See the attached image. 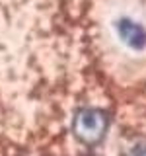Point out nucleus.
<instances>
[{
	"label": "nucleus",
	"mask_w": 146,
	"mask_h": 156,
	"mask_svg": "<svg viewBox=\"0 0 146 156\" xmlns=\"http://www.w3.org/2000/svg\"><path fill=\"white\" fill-rule=\"evenodd\" d=\"M117 29H119V37L123 39V43H127L130 49L142 51L146 47V29L140 23L129 18H123L117 22Z\"/></svg>",
	"instance_id": "f03ea898"
},
{
	"label": "nucleus",
	"mask_w": 146,
	"mask_h": 156,
	"mask_svg": "<svg viewBox=\"0 0 146 156\" xmlns=\"http://www.w3.org/2000/svg\"><path fill=\"white\" fill-rule=\"evenodd\" d=\"M129 156H146V143H138L130 148Z\"/></svg>",
	"instance_id": "7ed1b4c3"
},
{
	"label": "nucleus",
	"mask_w": 146,
	"mask_h": 156,
	"mask_svg": "<svg viewBox=\"0 0 146 156\" xmlns=\"http://www.w3.org/2000/svg\"><path fill=\"white\" fill-rule=\"evenodd\" d=\"M107 131V115L97 107H82L72 119V133L84 144H97Z\"/></svg>",
	"instance_id": "f257e3e1"
}]
</instances>
